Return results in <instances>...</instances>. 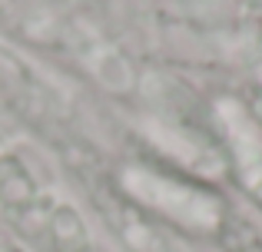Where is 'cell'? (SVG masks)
<instances>
[{
	"mask_svg": "<svg viewBox=\"0 0 262 252\" xmlns=\"http://www.w3.org/2000/svg\"><path fill=\"white\" fill-rule=\"evenodd\" d=\"M123 176L129 182V189H123L120 182L116 186L136 202L143 206L149 216L156 219H169L179 222V226L192 229V233H206V236H216L219 222H223L226 202L223 193H216L212 186H203V182L189 179V176H179L173 169H160L153 163H140V166H129L123 169Z\"/></svg>",
	"mask_w": 262,
	"mask_h": 252,
	"instance_id": "obj_1",
	"label": "cell"
},
{
	"mask_svg": "<svg viewBox=\"0 0 262 252\" xmlns=\"http://www.w3.org/2000/svg\"><path fill=\"white\" fill-rule=\"evenodd\" d=\"M47 239L53 252H100L90 242V233L70 206H53L47 219Z\"/></svg>",
	"mask_w": 262,
	"mask_h": 252,
	"instance_id": "obj_4",
	"label": "cell"
},
{
	"mask_svg": "<svg viewBox=\"0 0 262 252\" xmlns=\"http://www.w3.org/2000/svg\"><path fill=\"white\" fill-rule=\"evenodd\" d=\"M246 110H249V117L256 120V126L262 129V83H256V86H249V93H246Z\"/></svg>",
	"mask_w": 262,
	"mask_h": 252,
	"instance_id": "obj_6",
	"label": "cell"
},
{
	"mask_svg": "<svg viewBox=\"0 0 262 252\" xmlns=\"http://www.w3.org/2000/svg\"><path fill=\"white\" fill-rule=\"evenodd\" d=\"M212 239L223 252H262V222L229 206Z\"/></svg>",
	"mask_w": 262,
	"mask_h": 252,
	"instance_id": "obj_5",
	"label": "cell"
},
{
	"mask_svg": "<svg viewBox=\"0 0 262 252\" xmlns=\"http://www.w3.org/2000/svg\"><path fill=\"white\" fill-rule=\"evenodd\" d=\"M86 182L96 209L103 213L106 226L116 233V239L126 246V252H179L176 242L166 236L163 222L156 216H149L143 206H136L116 182H110L106 176Z\"/></svg>",
	"mask_w": 262,
	"mask_h": 252,
	"instance_id": "obj_2",
	"label": "cell"
},
{
	"mask_svg": "<svg viewBox=\"0 0 262 252\" xmlns=\"http://www.w3.org/2000/svg\"><path fill=\"white\" fill-rule=\"evenodd\" d=\"M219 129H223L232 182L262 213V129L249 117V110L236 100L219 110Z\"/></svg>",
	"mask_w": 262,
	"mask_h": 252,
	"instance_id": "obj_3",
	"label": "cell"
}]
</instances>
